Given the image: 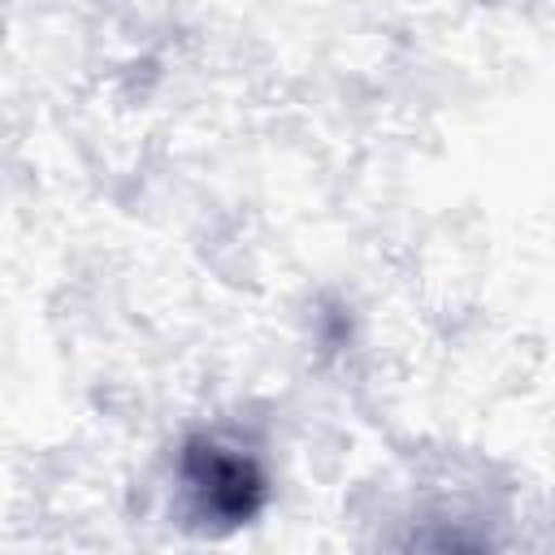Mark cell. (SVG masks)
<instances>
[{"instance_id": "obj_1", "label": "cell", "mask_w": 555, "mask_h": 555, "mask_svg": "<svg viewBox=\"0 0 555 555\" xmlns=\"http://www.w3.org/2000/svg\"><path fill=\"white\" fill-rule=\"evenodd\" d=\"M186 481L204 499V507L212 516H225V520H247L264 494L256 464L217 447V442H195L186 451Z\"/></svg>"}]
</instances>
